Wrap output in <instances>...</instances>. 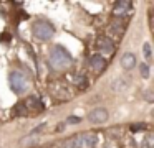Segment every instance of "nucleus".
Returning <instances> with one entry per match:
<instances>
[{
  "label": "nucleus",
  "instance_id": "1",
  "mask_svg": "<svg viewBox=\"0 0 154 148\" xmlns=\"http://www.w3.org/2000/svg\"><path fill=\"white\" fill-rule=\"evenodd\" d=\"M50 64L57 71H65L73 64V58L66 51V48H63L61 45H57L50 51Z\"/></svg>",
  "mask_w": 154,
  "mask_h": 148
},
{
  "label": "nucleus",
  "instance_id": "2",
  "mask_svg": "<svg viewBox=\"0 0 154 148\" xmlns=\"http://www.w3.org/2000/svg\"><path fill=\"white\" fill-rule=\"evenodd\" d=\"M98 143V137L94 133H81L65 141L63 148H94Z\"/></svg>",
  "mask_w": 154,
  "mask_h": 148
},
{
  "label": "nucleus",
  "instance_id": "3",
  "mask_svg": "<svg viewBox=\"0 0 154 148\" xmlns=\"http://www.w3.org/2000/svg\"><path fill=\"white\" fill-rule=\"evenodd\" d=\"M32 31H33L35 38L40 39V41H48V39H51L55 35L53 25H50L48 22H37L32 26Z\"/></svg>",
  "mask_w": 154,
  "mask_h": 148
},
{
  "label": "nucleus",
  "instance_id": "4",
  "mask_svg": "<svg viewBox=\"0 0 154 148\" xmlns=\"http://www.w3.org/2000/svg\"><path fill=\"white\" fill-rule=\"evenodd\" d=\"M8 82H10L12 91L17 92V94H23L28 89V79L20 71H12L8 76Z\"/></svg>",
  "mask_w": 154,
  "mask_h": 148
},
{
  "label": "nucleus",
  "instance_id": "5",
  "mask_svg": "<svg viewBox=\"0 0 154 148\" xmlns=\"http://www.w3.org/2000/svg\"><path fill=\"white\" fill-rule=\"evenodd\" d=\"M108 110L106 109H101V107H98V109H93V110L88 114V120L91 122V123H104V122L108 120Z\"/></svg>",
  "mask_w": 154,
  "mask_h": 148
},
{
  "label": "nucleus",
  "instance_id": "6",
  "mask_svg": "<svg viewBox=\"0 0 154 148\" xmlns=\"http://www.w3.org/2000/svg\"><path fill=\"white\" fill-rule=\"evenodd\" d=\"M121 66H123L124 69H133L134 66H136V56H134L133 53H124V54L121 56Z\"/></svg>",
  "mask_w": 154,
  "mask_h": 148
},
{
  "label": "nucleus",
  "instance_id": "7",
  "mask_svg": "<svg viewBox=\"0 0 154 148\" xmlns=\"http://www.w3.org/2000/svg\"><path fill=\"white\" fill-rule=\"evenodd\" d=\"M90 64H91V68H93L94 71H103L104 66H106V59H104L101 54H94V56H91Z\"/></svg>",
  "mask_w": 154,
  "mask_h": 148
},
{
  "label": "nucleus",
  "instance_id": "8",
  "mask_svg": "<svg viewBox=\"0 0 154 148\" xmlns=\"http://www.w3.org/2000/svg\"><path fill=\"white\" fill-rule=\"evenodd\" d=\"M129 8H131L129 2H116L113 7V13L118 16H121V15H126V13L129 12Z\"/></svg>",
  "mask_w": 154,
  "mask_h": 148
},
{
  "label": "nucleus",
  "instance_id": "9",
  "mask_svg": "<svg viewBox=\"0 0 154 148\" xmlns=\"http://www.w3.org/2000/svg\"><path fill=\"white\" fill-rule=\"evenodd\" d=\"M23 105L27 107V110H28V109H32V110H42V109H43V104L40 102V99L33 97V95H32V97H28L27 100H25Z\"/></svg>",
  "mask_w": 154,
  "mask_h": 148
},
{
  "label": "nucleus",
  "instance_id": "10",
  "mask_svg": "<svg viewBox=\"0 0 154 148\" xmlns=\"http://www.w3.org/2000/svg\"><path fill=\"white\" fill-rule=\"evenodd\" d=\"M100 48L103 49L104 53H111L114 49V45H113V41H111L109 38H101L100 39Z\"/></svg>",
  "mask_w": 154,
  "mask_h": 148
},
{
  "label": "nucleus",
  "instance_id": "11",
  "mask_svg": "<svg viewBox=\"0 0 154 148\" xmlns=\"http://www.w3.org/2000/svg\"><path fill=\"white\" fill-rule=\"evenodd\" d=\"M27 115H28L27 107H25L22 102H18V104L14 107V117H27Z\"/></svg>",
  "mask_w": 154,
  "mask_h": 148
},
{
  "label": "nucleus",
  "instance_id": "12",
  "mask_svg": "<svg viewBox=\"0 0 154 148\" xmlns=\"http://www.w3.org/2000/svg\"><path fill=\"white\" fill-rule=\"evenodd\" d=\"M139 74H141V77H144V79L149 77V74H151L149 64H146V62H141V64H139Z\"/></svg>",
  "mask_w": 154,
  "mask_h": 148
},
{
  "label": "nucleus",
  "instance_id": "13",
  "mask_svg": "<svg viewBox=\"0 0 154 148\" xmlns=\"http://www.w3.org/2000/svg\"><path fill=\"white\" fill-rule=\"evenodd\" d=\"M111 31H113L114 35H118V36L123 35V31H124V25H123V22H116V23H113V26H111Z\"/></svg>",
  "mask_w": 154,
  "mask_h": 148
},
{
  "label": "nucleus",
  "instance_id": "14",
  "mask_svg": "<svg viewBox=\"0 0 154 148\" xmlns=\"http://www.w3.org/2000/svg\"><path fill=\"white\" fill-rule=\"evenodd\" d=\"M126 86H128V81H126V79H123V77H119V79H118V81L113 84V89H114V91H123Z\"/></svg>",
  "mask_w": 154,
  "mask_h": 148
},
{
  "label": "nucleus",
  "instance_id": "15",
  "mask_svg": "<svg viewBox=\"0 0 154 148\" xmlns=\"http://www.w3.org/2000/svg\"><path fill=\"white\" fill-rule=\"evenodd\" d=\"M75 84H76L80 89H85L88 86V79L85 77V76H76V77H75Z\"/></svg>",
  "mask_w": 154,
  "mask_h": 148
},
{
  "label": "nucleus",
  "instance_id": "16",
  "mask_svg": "<svg viewBox=\"0 0 154 148\" xmlns=\"http://www.w3.org/2000/svg\"><path fill=\"white\" fill-rule=\"evenodd\" d=\"M20 143H22V147H23V148H27V147H30V145L37 143V137H35V135H30V137L23 138V140H22Z\"/></svg>",
  "mask_w": 154,
  "mask_h": 148
},
{
  "label": "nucleus",
  "instance_id": "17",
  "mask_svg": "<svg viewBox=\"0 0 154 148\" xmlns=\"http://www.w3.org/2000/svg\"><path fill=\"white\" fill-rule=\"evenodd\" d=\"M146 128H147L146 123H133L131 125V132H143Z\"/></svg>",
  "mask_w": 154,
  "mask_h": 148
},
{
  "label": "nucleus",
  "instance_id": "18",
  "mask_svg": "<svg viewBox=\"0 0 154 148\" xmlns=\"http://www.w3.org/2000/svg\"><path fill=\"white\" fill-rule=\"evenodd\" d=\"M144 56H146V59L152 58V53H151V45H149V43H144Z\"/></svg>",
  "mask_w": 154,
  "mask_h": 148
},
{
  "label": "nucleus",
  "instance_id": "19",
  "mask_svg": "<svg viewBox=\"0 0 154 148\" xmlns=\"http://www.w3.org/2000/svg\"><path fill=\"white\" fill-rule=\"evenodd\" d=\"M80 122H81L80 117H76V115H71V117H68L66 123H80Z\"/></svg>",
  "mask_w": 154,
  "mask_h": 148
},
{
  "label": "nucleus",
  "instance_id": "20",
  "mask_svg": "<svg viewBox=\"0 0 154 148\" xmlns=\"http://www.w3.org/2000/svg\"><path fill=\"white\" fill-rule=\"evenodd\" d=\"M151 141H152V135H147V138L144 140V143H146L144 147H146V148H152V143H151Z\"/></svg>",
  "mask_w": 154,
  "mask_h": 148
}]
</instances>
